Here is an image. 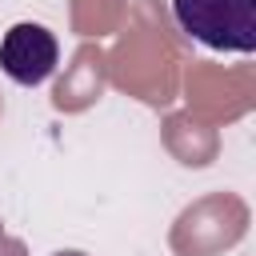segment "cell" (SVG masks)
Returning <instances> with one entry per match:
<instances>
[{"instance_id": "cell-1", "label": "cell", "mask_w": 256, "mask_h": 256, "mask_svg": "<svg viewBox=\"0 0 256 256\" xmlns=\"http://www.w3.org/2000/svg\"><path fill=\"white\" fill-rule=\"evenodd\" d=\"M180 32L216 52L256 48V0H172Z\"/></svg>"}, {"instance_id": "cell-2", "label": "cell", "mask_w": 256, "mask_h": 256, "mask_svg": "<svg viewBox=\"0 0 256 256\" xmlns=\"http://www.w3.org/2000/svg\"><path fill=\"white\" fill-rule=\"evenodd\" d=\"M56 60H60V44L44 24H32V20L12 24L0 40V68L8 80L24 84V88L44 84L56 72Z\"/></svg>"}]
</instances>
